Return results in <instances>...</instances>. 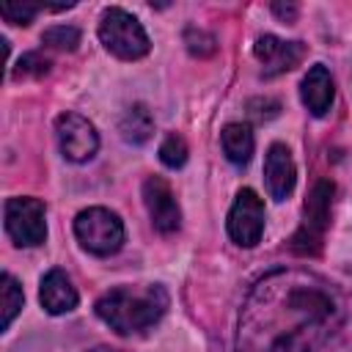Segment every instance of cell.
Masks as SVG:
<instances>
[{
  "label": "cell",
  "mask_w": 352,
  "mask_h": 352,
  "mask_svg": "<svg viewBox=\"0 0 352 352\" xmlns=\"http://www.w3.org/2000/svg\"><path fill=\"white\" fill-rule=\"evenodd\" d=\"M341 316L338 294L308 270H272L248 294L236 352H314Z\"/></svg>",
  "instance_id": "6da1fadb"
},
{
  "label": "cell",
  "mask_w": 352,
  "mask_h": 352,
  "mask_svg": "<svg viewBox=\"0 0 352 352\" xmlns=\"http://www.w3.org/2000/svg\"><path fill=\"white\" fill-rule=\"evenodd\" d=\"M168 292L162 286H118L96 300V316L121 336L143 333L162 319Z\"/></svg>",
  "instance_id": "7a4b0ae2"
},
{
  "label": "cell",
  "mask_w": 352,
  "mask_h": 352,
  "mask_svg": "<svg viewBox=\"0 0 352 352\" xmlns=\"http://www.w3.org/2000/svg\"><path fill=\"white\" fill-rule=\"evenodd\" d=\"M333 182L319 179L305 201L302 209V226L292 236V250L300 256H316L324 242V231L330 226V204H333Z\"/></svg>",
  "instance_id": "3957f363"
},
{
  "label": "cell",
  "mask_w": 352,
  "mask_h": 352,
  "mask_svg": "<svg viewBox=\"0 0 352 352\" xmlns=\"http://www.w3.org/2000/svg\"><path fill=\"white\" fill-rule=\"evenodd\" d=\"M99 38L107 52L121 60H138L148 52V36L143 25L124 8H107L99 22Z\"/></svg>",
  "instance_id": "277c9868"
},
{
  "label": "cell",
  "mask_w": 352,
  "mask_h": 352,
  "mask_svg": "<svg viewBox=\"0 0 352 352\" xmlns=\"http://www.w3.org/2000/svg\"><path fill=\"white\" fill-rule=\"evenodd\" d=\"M74 234L80 239V245L96 256H110L121 248L124 242V226L121 220L102 206H91L82 209L74 220Z\"/></svg>",
  "instance_id": "5b68a950"
},
{
  "label": "cell",
  "mask_w": 352,
  "mask_h": 352,
  "mask_svg": "<svg viewBox=\"0 0 352 352\" xmlns=\"http://www.w3.org/2000/svg\"><path fill=\"white\" fill-rule=\"evenodd\" d=\"M6 231L16 245L33 248L47 236L44 204L38 198H8L6 201Z\"/></svg>",
  "instance_id": "8992f818"
},
{
  "label": "cell",
  "mask_w": 352,
  "mask_h": 352,
  "mask_svg": "<svg viewBox=\"0 0 352 352\" xmlns=\"http://www.w3.org/2000/svg\"><path fill=\"white\" fill-rule=\"evenodd\" d=\"M55 135H58V146H60L63 157L72 160V162H85L99 148V135H96L94 124L88 118L77 116V113L58 116Z\"/></svg>",
  "instance_id": "52a82bcc"
},
{
  "label": "cell",
  "mask_w": 352,
  "mask_h": 352,
  "mask_svg": "<svg viewBox=\"0 0 352 352\" xmlns=\"http://www.w3.org/2000/svg\"><path fill=\"white\" fill-rule=\"evenodd\" d=\"M264 231V204L253 190H239L228 212V234L236 245L253 248Z\"/></svg>",
  "instance_id": "ba28073f"
},
{
  "label": "cell",
  "mask_w": 352,
  "mask_h": 352,
  "mask_svg": "<svg viewBox=\"0 0 352 352\" xmlns=\"http://www.w3.org/2000/svg\"><path fill=\"white\" fill-rule=\"evenodd\" d=\"M264 77H275L283 74L289 69H294L302 58H305V44L302 41H283L278 36H261L253 47Z\"/></svg>",
  "instance_id": "9c48e42d"
},
{
  "label": "cell",
  "mask_w": 352,
  "mask_h": 352,
  "mask_svg": "<svg viewBox=\"0 0 352 352\" xmlns=\"http://www.w3.org/2000/svg\"><path fill=\"white\" fill-rule=\"evenodd\" d=\"M143 201H146V209L151 214V223L157 231L162 234H170L179 228V220H182V212H179V204L168 187L165 179L160 176H148L143 182Z\"/></svg>",
  "instance_id": "30bf717a"
},
{
  "label": "cell",
  "mask_w": 352,
  "mask_h": 352,
  "mask_svg": "<svg viewBox=\"0 0 352 352\" xmlns=\"http://www.w3.org/2000/svg\"><path fill=\"white\" fill-rule=\"evenodd\" d=\"M264 179L267 190L275 201H286L294 190V160L283 143H272L264 160Z\"/></svg>",
  "instance_id": "8fae6325"
},
{
  "label": "cell",
  "mask_w": 352,
  "mask_h": 352,
  "mask_svg": "<svg viewBox=\"0 0 352 352\" xmlns=\"http://www.w3.org/2000/svg\"><path fill=\"white\" fill-rule=\"evenodd\" d=\"M300 96H302V104L314 116H324L330 110V104H333V77L322 63L308 69V74L300 82Z\"/></svg>",
  "instance_id": "7c38bea8"
},
{
  "label": "cell",
  "mask_w": 352,
  "mask_h": 352,
  "mask_svg": "<svg viewBox=\"0 0 352 352\" xmlns=\"http://www.w3.org/2000/svg\"><path fill=\"white\" fill-rule=\"evenodd\" d=\"M38 300L44 305V311L50 314H66L77 305V292L69 280V275L63 270H50L41 278V289H38Z\"/></svg>",
  "instance_id": "4fadbf2b"
},
{
  "label": "cell",
  "mask_w": 352,
  "mask_h": 352,
  "mask_svg": "<svg viewBox=\"0 0 352 352\" xmlns=\"http://www.w3.org/2000/svg\"><path fill=\"white\" fill-rule=\"evenodd\" d=\"M223 151L234 165H245L253 154V132L248 124H226L223 126Z\"/></svg>",
  "instance_id": "5bb4252c"
},
{
  "label": "cell",
  "mask_w": 352,
  "mask_h": 352,
  "mask_svg": "<svg viewBox=\"0 0 352 352\" xmlns=\"http://www.w3.org/2000/svg\"><path fill=\"white\" fill-rule=\"evenodd\" d=\"M118 129H121L124 140H129V143H146L151 138V132H154V118H151V113L143 104H132L124 113Z\"/></svg>",
  "instance_id": "9a60e30c"
},
{
  "label": "cell",
  "mask_w": 352,
  "mask_h": 352,
  "mask_svg": "<svg viewBox=\"0 0 352 352\" xmlns=\"http://www.w3.org/2000/svg\"><path fill=\"white\" fill-rule=\"evenodd\" d=\"M0 292H3V322H0V327L6 330L8 324H11V319L19 314V308H22V286L8 275V272H3V278H0Z\"/></svg>",
  "instance_id": "2e32d148"
},
{
  "label": "cell",
  "mask_w": 352,
  "mask_h": 352,
  "mask_svg": "<svg viewBox=\"0 0 352 352\" xmlns=\"http://www.w3.org/2000/svg\"><path fill=\"white\" fill-rule=\"evenodd\" d=\"M41 41L47 47H55V50H77L80 44V30L72 28V25H52L44 30Z\"/></svg>",
  "instance_id": "e0dca14e"
},
{
  "label": "cell",
  "mask_w": 352,
  "mask_h": 352,
  "mask_svg": "<svg viewBox=\"0 0 352 352\" xmlns=\"http://www.w3.org/2000/svg\"><path fill=\"white\" fill-rule=\"evenodd\" d=\"M47 6H38V3H3L0 6V14L6 16V22L11 25H30V19L44 11Z\"/></svg>",
  "instance_id": "ac0fdd59"
},
{
  "label": "cell",
  "mask_w": 352,
  "mask_h": 352,
  "mask_svg": "<svg viewBox=\"0 0 352 352\" xmlns=\"http://www.w3.org/2000/svg\"><path fill=\"white\" fill-rule=\"evenodd\" d=\"M160 160L168 168H182L187 162V143L179 135H168L162 140V146H160Z\"/></svg>",
  "instance_id": "d6986e66"
},
{
  "label": "cell",
  "mask_w": 352,
  "mask_h": 352,
  "mask_svg": "<svg viewBox=\"0 0 352 352\" xmlns=\"http://www.w3.org/2000/svg\"><path fill=\"white\" fill-rule=\"evenodd\" d=\"M47 72H50V60L41 52H25L14 66V77H41Z\"/></svg>",
  "instance_id": "ffe728a7"
},
{
  "label": "cell",
  "mask_w": 352,
  "mask_h": 352,
  "mask_svg": "<svg viewBox=\"0 0 352 352\" xmlns=\"http://www.w3.org/2000/svg\"><path fill=\"white\" fill-rule=\"evenodd\" d=\"M184 41H187V50L192 55H212L214 52V36H209V33H204L198 28H187Z\"/></svg>",
  "instance_id": "44dd1931"
},
{
  "label": "cell",
  "mask_w": 352,
  "mask_h": 352,
  "mask_svg": "<svg viewBox=\"0 0 352 352\" xmlns=\"http://www.w3.org/2000/svg\"><path fill=\"white\" fill-rule=\"evenodd\" d=\"M272 14L278 16V19H283V22H292L294 16H297V6L294 3H272Z\"/></svg>",
  "instance_id": "7402d4cb"
},
{
  "label": "cell",
  "mask_w": 352,
  "mask_h": 352,
  "mask_svg": "<svg viewBox=\"0 0 352 352\" xmlns=\"http://www.w3.org/2000/svg\"><path fill=\"white\" fill-rule=\"evenodd\" d=\"M94 352H121V349H110V346H99V349H94Z\"/></svg>",
  "instance_id": "603a6c76"
}]
</instances>
